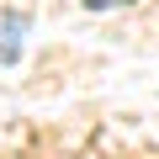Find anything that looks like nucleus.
Masks as SVG:
<instances>
[{
	"label": "nucleus",
	"instance_id": "nucleus-1",
	"mask_svg": "<svg viewBox=\"0 0 159 159\" xmlns=\"http://www.w3.org/2000/svg\"><path fill=\"white\" fill-rule=\"evenodd\" d=\"M90 11H111V6H127V0H85Z\"/></svg>",
	"mask_w": 159,
	"mask_h": 159
}]
</instances>
